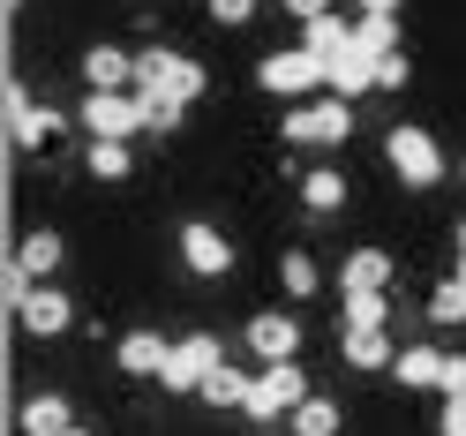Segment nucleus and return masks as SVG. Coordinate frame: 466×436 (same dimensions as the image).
<instances>
[{
  "label": "nucleus",
  "mask_w": 466,
  "mask_h": 436,
  "mask_svg": "<svg viewBox=\"0 0 466 436\" xmlns=\"http://www.w3.org/2000/svg\"><path fill=\"white\" fill-rule=\"evenodd\" d=\"M203 91H211V76H203V61H188V53H173V46H143L136 53V98L143 106H196Z\"/></svg>",
  "instance_id": "nucleus-1"
},
{
  "label": "nucleus",
  "mask_w": 466,
  "mask_h": 436,
  "mask_svg": "<svg viewBox=\"0 0 466 436\" xmlns=\"http://www.w3.org/2000/svg\"><path fill=\"white\" fill-rule=\"evenodd\" d=\"M256 91H264V98H286V106H309V98L331 91V61H324V53H309V46L264 53V61H256Z\"/></svg>",
  "instance_id": "nucleus-2"
},
{
  "label": "nucleus",
  "mask_w": 466,
  "mask_h": 436,
  "mask_svg": "<svg viewBox=\"0 0 466 436\" xmlns=\"http://www.w3.org/2000/svg\"><path fill=\"white\" fill-rule=\"evenodd\" d=\"M294 151H339L346 136H354V106L346 98H309V106H286V128H279Z\"/></svg>",
  "instance_id": "nucleus-3"
},
{
  "label": "nucleus",
  "mask_w": 466,
  "mask_h": 436,
  "mask_svg": "<svg viewBox=\"0 0 466 436\" xmlns=\"http://www.w3.org/2000/svg\"><path fill=\"white\" fill-rule=\"evenodd\" d=\"M384 158H391V173L406 188H436V181H444V151H436V136L414 128V121L384 128Z\"/></svg>",
  "instance_id": "nucleus-4"
},
{
  "label": "nucleus",
  "mask_w": 466,
  "mask_h": 436,
  "mask_svg": "<svg viewBox=\"0 0 466 436\" xmlns=\"http://www.w3.org/2000/svg\"><path fill=\"white\" fill-rule=\"evenodd\" d=\"M301 399H309V369H301V361H271V369H256L241 414H248V421H279V414H294Z\"/></svg>",
  "instance_id": "nucleus-5"
},
{
  "label": "nucleus",
  "mask_w": 466,
  "mask_h": 436,
  "mask_svg": "<svg viewBox=\"0 0 466 436\" xmlns=\"http://www.w3.org/2000/svg\"><path fill=\"white\" fill-rule=\"evenodd\" d=\"M151 121H143V98L136 91H83V136H106V143H128V136H143Z\"/></svg>",
  "instance_id": "nucleus-6"
},
{
  "label": "nucleus",
  "mask_w": 466,
  "mask_h": 436,
  "mask_svg": "<svg viewBox=\"0 0 466 436\" xmlns=\"http://www.w3.org/2000/svg\"><path fill=\"white\" fill-rule=\"evenodd\" d=\"M211 369H226V346H218L211 331H188V339H173L158 384H166V391H203V384H211Z\"/></svg>",
  "instance_id": "nucleus-7"
},
{
  "label": "nucleus",
  "mask_w": 466,
  "mask_h": 436,
  "mask_svg": "<svg viewBox=\"0 0 466 436\" xmlns=\"http://www.w3.org/2000/svg\"><path fill=\"white\" fill-rule=\"evenodd\" d=\"M248 354L256 361H301V324H294V309H264V316H248Z\"/></svg>",
  "instance_id": "nucleus-8"
},
{
  "label": "nucleus",
  "mask_w": 466,
  "mask_h": 436,
  "mask_svg": "<svg viewBox=\"0 0 466 436\" xmlns=\"http://www.w3.org/2000/svg\"><path fill=\"white\" fill-rule=\"evenodd\" d=\"M181 264L196 279H226L233 271V241L218 234V226H203V218H181Z\"/></svg>",
  "instance_id": "nucleus-9"
},
{
  "label": "nucleus",
  "mask_w": 466,
  "mask_h": 436,
  "mask_svg": "<svg viewBox=\"0 0 466 436\" xmlns=\"http://www.w3.org/2000/svg\"><path fill=\"white\" fill-rule=\"evenodd\" d=\"M15 324L31 331V339H61V331L76 324V309H68V294H61V286H38V294L15 309Z\"/></svg>",
  "instance_id": "nucleus-10"
},
{
  "label": "nucleus",
  "mask_w": 466,
  "mask_h": 436,
  "mask_svg": "<svg viewBox=\"0 0 466 436\" xmlns=\"http://www.w3.org/2000/svg\"><path fill=\"white\" fill-rule=\"evenodd\" d=\"M391 384H406V391H444V346H399Z\"/></svg>",
  "instance_id": "nucleus-11"
},
{
  "label": "nucleus",
  "mask_w": 466,
  "mask_h": 436,
  "mask_svg": "<svg viewBox=\"0 0 466 436\" xmlns=\"http://www.w3.org/2000/svg\"><path fill=\"white\" fill-rule=\"evenodd\" d=\"M166 354H173V339H158V331H121V339H113V361H121V376H158Z\"/></svg>",
  "instance_id": "nucleus-12"
},
{
  "label": "nucleus",
  "mask_w": 466,
  "mask_h": 436,
  "mask_svg": "<svg viewBox=\"0 0 466 436\" xmlns=\"http://www.w3.org/2000/svg\"><path fill=\"white\" fill-rule=\"evenodd\" d=\"M83 83H91V91H136V53L91 46V53H83Z\"/></svg>",
  "instance_id": "nucleus-13"
},
{
  "label": "nucleus",
  "mask_w": 466,
  "mask_h": 436,
  "mask_svg": "<svg viewBox=\"0 0 466 436\" xmlns=\"http://www.w3.org/2000/svg\"><path fill=\"white\" fill-rule=\"evenodd\" d=\"M301 211H309V218L346 211V173H339V166H309V173H301Z\"/></svg>",
  "instance_id": "nucleus-14"
},
{
  "label": "nucleus",
  "mask_w": 466,
  "mask_h": 436,
  "mask_svg": "<svg viewBox=\"0 0 466 436\" xmlns=\"http://www.w3.org/2000/svg\"><path fill=\"white\" fill-rule=\"evenodd\" d=\"M76 429V406L61 391H38V399H23V436H68Z\"/></svg>",
  "instance_id": "nucleus-15"
},
{
  "label": "nucleus",
  "mask_w": 466,
  "mask_h": 436,
  "mask_svg": "<svg viewBox=\"0 0 466 436\" xmlns=\"http://www.w3.org/2000/svg\"><path fill=\"white\" fill-rule=\"evenodd\" d=\"M339 286H346V294H384V286H391V256L384 248H354L346 271H339Z\"/></svg>",
  "instance_id": "nucleus-16"
},
{
  "label": "nucleus",
  "mask_w": 466,
  "mask_h": 436,
  "mask_svg": "<svg viewBox=\"0 0 466 436\" xmlns=\"http://www.w3.org/2000/svg\"><path fill=\"white\" fill-rule=\"evenodd\" d=\"M279 286H286V301H316V294H324L316 256H309V248H286V256H279Z\"/></svg>",
  "instance_id": "nucleus-17"
},
{
  "label": "nucleus",
  "mask_w": 466,
  "mask_h": 436,
  "mask_svg": "<svg viewBox=\"0 0 466 436\" xmlns=\"http://www.w3.org/2000/svg\"><path fill=\"white\" fill-rule=\"evenodd\" d=\"M369 91H376V61H361V53L346 46L339 61H331V98H346V106H354V98H369Z\"/></svg>",
  "instance_id": "nucleus-18"
},
{
  "label": "nucleus",
  "mask_w": 466,
  "mask_h": 436,
  "mask_svg": "<svg viewBox=\"0 0 466 436\" xmlns=\"http://www.w3.org/2000/svg\"><path fill=\"white\" fill-rule=\"evenodd\" d=\"M15 256H23V271H31V279H53V271H61V256H68V248H61V234H53V226H31Z\"/></svg>",
  "instance_id": "nucleus-19"
},
{
  "label": "nucleus",
  "mask_w": 466,
  "mask_h": 436,
  "mask_svg": "<svg viewBox=\"0 0 466 436\" xmlns=\"http://www.w3.org/2000/svg\"><path fill=\"white\" fill-rule=\"evenodd\" d=\"M354 53H361V61L399 53V15H354Z\"/></svg>",
  "instance_id": "nucleus-20"
},
{
  "label": "nucleus",
  "mask_w": 466,
  "mask_h": 436,
  "mask_svg": "<svg viewBox=\"0 0 466 436\" xmlns=\"http://www.w3.org/2000/svg\"><path fill=\"white\" fill-rule=\"evenodd\" d=\"M128 166H136V143H91V151H83V173H91V181H128Z\"/></svg>",
  "instance_id": "nucleus-21"
},
{
  "label": "nucleus",
  "mask_w": 466,
  "mask_h": 436,
  "mask_svg": "<svg viewBox=\"0 0 466 436\" xmlns=\"http://www.w3.org/2000/svg\"><path fill=\"white\" fill-rule=\"evenodd\" d=\"M301 46L324 53V61H339V53L354 46V23H346V15H316V23H301Z\"/></svg>",
  "instance_id": "nucleus-22"
},
{
  "label": "nucleus",
  "mask_w": 466,
  "mask_h": 436,
  "mask_svg": "<svg viewBox=\"0 0 466 436\" xmlns=\"http://www.w3.org/2000/svg\"><path fill=\"white\" fill-rule=\"evenodd\" d=\"M248 384H256V376L248 369H211V384H203V406H233V414H241V406H248Z\"/></svg>",
  "instance_id": "nucleus-23"
},
{
  "label": "nucleus",
  "mask_w": 466,
  "mask_h": 436,
  "mask_svg": "<svg viewBox=\"0 0 466 436\" xmlns=\"http://www.w3.org/2000/svg\"><path fill=\"white\" fill-rule=\"evenodd\" d=\"M286 429H294V436H339V406L309 391V399L294 406V414H286Z\"/></svg>",
  "instance_id": "nucleus-24"
},
{
  "label": "nucleus",
  "mask_w": 466,
  "mask_h": 436,
  "mask_svg": "<svg viewBox=\"0 0 466 436\" xmlns=\"http://www.w3.org/2000/svg\"><path fill=\"white\" fill-rule=\"evenodd\" d=\"M346 361H354V369H384V376H391L399 354H391V339H384V331H346Z\"/></svg>",
  "instance_id": "nucleus-25"
},
{
  "label": "nucleus",
  "mask_w": 466,
  "mask_h": 436,
  "mask_svg": "<svg viewBox=\"0 0 466 436\" xmlns=\"http://www.w3.org/2000/svg\"><path fill=\"white\" fill-rule=\"evenodd\" d=\"M53 136H61V113H46V106H38V113H31V121H23V128H15V151H23V158H38V151H46V143H53Z\"/></svg>",
  "instance_id": "nucleus-26"
},
{
  "label": "nucleus",
  "mask_w": 466,
  "mask_h": 436,
  "mask_svg": "<svg viewBox=\"0 0 466 436\" xmlns=\"http://www.w3.org/2000/svg\"><path fill=\"white\" fill-rule=\"evenodd\" d=\"M384 324H391L384 294H346V331H384Z\"/></svg>",
  "instance_id": "nucleus-27"
},
{
  "label": "nucleus",
  "mask_w": 466,
  "mask_h": 436,
  "mask_svg": "<svg viewBox=\"0 0 466 436\" xmlns=\"http://www.w3.org/2000/svg\"><path fill=\"white\" fill-rule=\"evenodd\" d=\"M429 324H466V286L459 279H444V286H436V294H429Z\"/></svg>",
  "instance_id": "nucleus-28"
},
{
  "label": "nucleus",
  "mask_w": 466,
  "mask_h": 436,
  "mask_svg": "<svg viewBox=\"0 0 466 436\" xmlns=\"http://www.w3.org/2000/svg\"><path fill=\"white\" fill-rule=\"evenodd\" d=\"M203 15H211V23H226V31H241V23L256 15V0H203Z\"/></svg>",
  "instance_id": "nucleus-29"
},
{
  "label": "nucleus",
  "mask_w": 466,
  "mask_h": 436,
  "mask_svg": "<svg viewBox=\"0 0 466 436\" xmlns=\"http://www.w3.org/2000/svg\"><path fill=\"white\" fill-rule=\"evenodd\" d=\"M406 83H414L406 53H384V61H376V91H406Z\"/></svg>",
  "instance_id": "nucleus-30"
},
{
  "label": "nucleus",
  "mask_w": 466,
  "mask_h": 436,
  "mask_svg": "<svg viewBox=\"0 0 466 436\" xmlns=\"http://www.w3.org/2000/svg\"><path fill=\"white\" fill-rule=\"evenodd\" d=\"M436 436H466V391L444 399V414H436Z\"/></svg>",
  "instance_id": "nucleus-31"
},
{
  "label": "nucleus",
  "mask_w": 466,
  "mask_h": 436,
  "mask_svg": "<svg viewBox=\"0 0 466 436\" xmlns=\"http://www.w3.org/2000/svg\"><path fill=\"white\" fill-rule=\"evenodd\" d=\"M31 113H38V106H31V91H23V76H15V83H8V136L31 121Z\"/></svg>",
  "instance_id": "nucleus-32"
},
{
  "label": "nucleus",
  "mask_w": 466,
  "mask_h": 436,
  "mask_svg": "<svg viewBox=\"0 0 466 436\" xmlns=\"http://www.w3.org/2000/svg\"><path fill=\"white\" fill-rule=\"evenodd\" d=\"M451 391H466V354H444V391L436 399H451Z\"/></svg>",
  "instance_id": "nucleus-33"
},
{
  "label": "nucleus",
  "mask_w": 466,
  "mask_h": 436,
  "mask_svg": "<svg viewBox=\"0 0 466 436\" xmlns=\"http://www.w3.org/2000/svg\"><path fill=\"white\" fill-rule=\"evenodd\" d=\"M286 15H301V23H316V15H339L331 0H286Z\"/></svg>",
  "instance_id": "nucleus-34"
},
{
  "label": "nucleus",
  "mask_w": 466,
  "mask_h": 436,
  "mask_svg": "<svg viewBox=\"0 0 466 436\" xmlns=\"http://www.w3.org/2000/svg\"><path fill=\"white\" fill-rule=\"evenodd\" d=\"M361 15H399V0H354Z\"/></svg>",
  "instance_id": "nucleus-35"
},
{
  "label": "nucleus",
  "mask_w": 466,
  "mask_h": 436,
  "mask_svg": "<svg viewBox=\"0 0 466 436\" xmlns=\"http://www.w3.org/2000/svg\"><path fill=\"white\" fill-rule=\"evenodd\" d=\"M451 279H459V286H466V256H459V264H451Z\"/></svg>",
  "instance_id": "nucleus-36"
},
{
  "label": "nucleus",
  "mask_w": 466,
  "mask_h": 436,
  "mask_svg": "<svg viewBox=\"0 0 466 436\" xmlns=\"http://www.w3.org/2000/svg\"><path fill=\"white\" fill-rule=\"evenodd\" d=\"M68 436H91V429H83V421H76V429H68Z\"/></svg>",
  "instance_id": "nucleus-37"
},
{
  "label": "nucleus",
  "mask_w": 466,
  "mask_h": 436,
  "mask_svg": "<svg viewBox=\"0 0 466 436\" xmlns=\"http://www.w3.org/2000/svg\"><path fill=\"white\" fill-rule=\"evenodd\" d=\"M459 173H466V166H459Z\"/></svg>",
  "instance_id": "nucleus-38"
}]
</instances>
